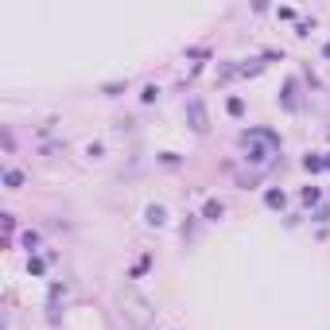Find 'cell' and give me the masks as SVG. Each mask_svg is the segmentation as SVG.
<instances>
[{"mask_svg": "<svg viewBox=\"0 0 330 330\" xmlns=\"http://www.w3.org/2000/svg\"><path fill=\"white\" fill-rule=\"evenodd\" d=\"M241 144H245V160H253V167H268L276 156H280V140L268 132V128H249L245 136H241Z\"/></svg>", "mask_w": 330, "mask_h": 330, "instance_id": "cell-1", "label": "cell"}, {"mask_svg": "<svg viewBox=\"0 0 330 330\" xmlns=\"http://www.w3.org/2000/svg\"><path fill=\"white\" fill-rule=\"evenodd\" d=\"M117 303H120V315H124V323L132 330H144L148 323H152V303L144 299L140 291L132 287V283H124L117 291Z\"/></svg>", "mask_w": 330, "mask_h": 330, "instance_id": "cell-2", "label": "cell"}, {"mask_svg": "<svg viewBox=\"0 0 330 330\" xmlns=\"http://www.w3.org/2000/svg\"><path fill=\"white\" fill-rule=\"evenodd\" d=\"M187 117H190V128H194V132H206V128H210V124H206V105H202L198 97L187 101Z\"/></svg>", "mask_w": 330, "mask_h": 330, "instance_id": "cell-3", "label": "cell"}, {"mask_svg": "<svg viewBox=\"0 0 330 330\" xmlns=\"http://www.w3.org/2000/svg\"><path fill=\"white\" fill-rule=\"evenodd\" d=\"M303 167H307V171H323V167H327V164H323L319 156H307V160H303Z\"/></svg>", "mask_w": 330, "mask_h": 330, "instance_id": "cell-4", "label": "cell"}, {"mask_svg": "<svg viewBox=\"0 0 330 330\" xmlns=\"http://www.w3.org/2000/svg\"><path fill=\"white\" fill-rule=\"evenodd\" d=\"M4 183H8V187L16 190V187H20V183H24V175H20V171H8V175H4Z\"/></svg>", "mask_w": 330, "mask_h": 330, "instance_id": "cell-5", "label": "cell"}, {"mask_svg": "<svg viewBox=\"0 0 330 330\" xmlns=\"http://www.w3.org/2000/svg\"><path fill=\"white\" fill-rule=\"evenodd\" d=\"M148 221H152V225H164V210H160V206H152V210H148Z\"/></svg>", "mask_w": 330, "mask_h": 330, "instance_id": "cell-6", "label": "cell"}, {"mask_svg": "<svg viewBox=\"0 0 330 330\" xmlns=\"http://www.w3.org/2000/svg\"><path fill=\"white\" fill-rule=\"evenodd\" d=\"M229 113H233V117L245 113V101H241V97H229Z\"/></svg>", "mask_w": 330, "mask_h": 330, "instance_id": "cell-7", "label": "cell"}, {"mask_svg": "<svg viewBox=\"0 0 330 330\" xmlns=\"http://www.w3.org/2000/svg\"><path fill=\"white\" fill-rule=\"evenodd\" d=\"M202 214H206V218H218V214H221V202H214V198H210V202H206V210H202Z\"/></svg>", "mask_w": 330, "mask_h": 330, "instance_id": "cell-8", "label": "cell"}, {"mask_svg": "<svg viewBox=\"0 0 330 330\" xmlns=\"http://www.w3.org/2000/svg\"><path fill=\"white\" fill-rule=\"evenodd\" d=\"M268 206H283V190H268Z\"/></svg>", "mask_w": 330, "mask_h": 330, "instance_id": "cell-9", "label": "cell"}, {"mask_svg": "<svg viewBox=\"0 0 330 330\" xmlns=\"http://www.w3.org/2000/svg\"><path fill=\"white\" fill-rule=\"evenodd\" d=\"M323 164H327V167H330V156H327V160H323Z\"/></svg>", "mask_w": 330, "mask_h": 330, "instance_id": "cell-10", "label": "cell"}, {"mask_svg": "<svg viewBox=\"0 0 330 330\" xmlns=\"http://www.w3.org/2000/svg\"><path fill=\"white\" fill-rule=\"evenodd\" d=\"M327 58H330V43H327Z\"/></svg>", "mask_w": 330, "mask_h": 330, "instance_id": "cell-11", "label": "cell"}]
</instances>
